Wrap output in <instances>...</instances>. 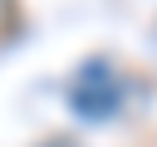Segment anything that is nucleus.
<instances>
[{"instance_id": "1", "label": "nucleus", "mask_w": 157, "mask_h": 147, "mask_svg": "<svg viewBox=\"0 0 157 147\" xmlns=\"http://www.w3.org/2000/svg\"><path fill=\"white\" fill-rule=\"evenodd\" d=\"M69 103H74L78 118H108V113L118 108V93H113V88H74Z\"/></svg>"}]
</instances>
